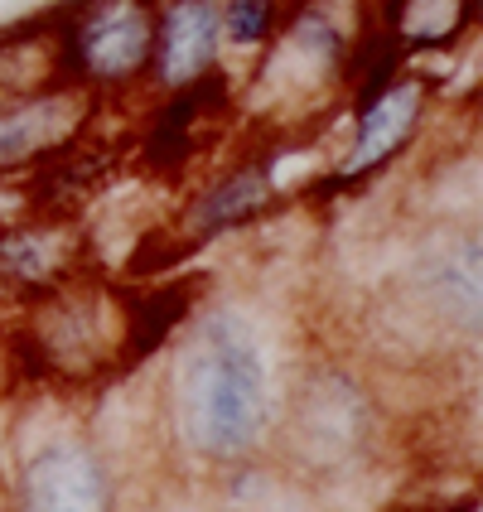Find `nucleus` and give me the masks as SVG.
Segmentation results:
<instances>
[{"instance_id":"obj_1","label":"nucleus","mask_w":483,"mask_h":512,"mask_svg":"<svg viewBox=\"0 0 483 512\" xmlns=\"http://www.w3.org/2000/svg\"><path fill=\"white\" fill-rule=\"evenodd\" d=\"M174 421L179 440L208 464H242L271 430V377L256 334L237 314L184 319V348L174 363Z\"/></svg>"},{"instance_id":"obj_2","label":"nucleus","mask_w":483,"mask_h":512,"mask_svg":"<svg viewBox=\"0 0 483 512\" xmlns=\"http://www.w3.org/2000/svg\"><path fill=\"white\" fill-rule=\"evenodd\" d=\"M20 358L39 382L87 387L131 368V290L92 266L25 305Z\"/></svg>"},{"instance_id":"obj_3","label":"nucleus","mask_w":483,"mask_h":512,"mask_svg":"<svg viewBox=\"0 0 483 512\" xmlns=\"http://www.w3.org/2000/svg\"><path fill=\"white\" fill-rule=\"evenodd\" d=\"M160 0H63L54 5L58 73L97 102L145 87Z\"/></svg>"},{"instance_id":"obj_4","label":"nucleus","mask_w":483,"mask_h":512,"mask_svg":"<svg viewBox=\"0 0 483 512\" xmlns=\"http://www.w3.org/2000/svg\"><path fill=\"white\" fill-rule=\"evenodd\" d=\"M430 97H435V78H426V73H397L368 107L353 112V141L339 155V165L314 184V194L343 199L348 189H363L368 179L392 170L401 155L416 145V136H421V126L430 116Z\"/></svg>"},{"instance_id":"obj_5","label":"nucleus","mask_w":483,"mask_h":512,"mask_svg":"<svg viewBox=\"0 0 483 512\" xmlns=\"http://www.w3.org/2000/svg\"><path fill=\"white\" fill-rule=\"evenodd\" d=\"M87 256H92V237L83 218L29 213L20 223H5L0 228V300L34 305L39 295L87 271Z\"/></svg>"},{"instance_id":"obj_6","label":"nucleus","mask_w":483,"mask_h":512,"mask_svg":"<svg viewBox=\"0 0 483 512\" xmlns=\"http://www.w3.org/2000/svg\"><path fill=\"white\" fill-rule=\"evenodd\" d=\"M97 112L102 102L78 83H54L15 102H0V179L39 170L58 150L78 145Z\"/></svg>"},{"instance_id":"obj_7","label":"nucleus","mask_w":483,"mask_h":512,"mask_svg":"<svg viewBox=\"0 0 483 512\" xmlns=\"http://www.w3.org/2000/svg\"><path fill=\"white\" fill-rule=\"evenodd\" d=\"M276 170H281L276 145H261V150H247L223 174H213L199 194H189V203L179 208V223H174L179 247L194 252L203 242H218L228 232H242V228H252V223H261L281 203Z\"/></svg>"},{"instance_id":"obj_8","label":"nucleus","mask_w":483,"mask_h":512,"mask_svg":"<svg viewBox=\"0 0 483 512\" xmlns=\"http://www.w3.org/2000/svg\"><path fill=\"white\" fill-rule=\"evenodd\" d=\"M223 20L218 0H160L155 15V54H150V78L160 97L184 92L203 83L208 73L223 68Z\"/></svg>"},{"instance_id":"obj_9","label":"nucleus","mask_w":483,"mask_h":512,"mask_svg":"<svg viewBox=\"0 0 483 512\" xmlns=\"http://www.w3.org/2000/svg\"><path fill=\"white\" fill-rule=\"evenodd\" d=\"M20 512H116L112 474L83 440H54L20 469Z\"/></svg>"},{"instance_id":"obj_10","label":"nucleus","mask_w":483,"mask_h":512,"mask_svg":"<svg viewBox=\"0 0 483 512\" xmlns=\"http://www.w3.org/2000/svg\"><path fill=\"white\" fill-rule=\"evenodd\" d=\"M228 112H232V83L223 68L208 73L203 83L184 87V92H165L160 112L150 116L141 145H136L141 170L165 174V179L184 174L194 165V155L203 150V131L213 121H223Z\"/></svg>"},{"instance_id":"obj_11","label":"nucleus","mask_w":483,"mask_h":512,"mask_svg":"<svg viewBox=\"0 0 483 512\" xmlns=\"http://www.w3.org/2000/svg\"><path fill=\"white\" fill-rule=\"evenodd\" d=\"M116 170H121V150H112V145H68L54 160H44L39 170H29V213L78 218L83 203H92L116 179Z\"/></svg>"},{"instance_id":"obj_12","label":"nucleus","mask_w":483,"mask_h":512,"mask_svg":"<svg viewBox=\"0 0 483 512\" xmlns=\"http://www.w3.org/2000/svg\"><path fill=\"white\" fill-rule=\"evenodd\" d=\"M474 20H479V0H397L377 29H387L401 58H411L435 54V49H455L474 29Z\"/></svg>"},{"instance_id":"obj_13","label":"nucleus","mask_w":483,"mask_h":512,"mask_svg":"<svg viewBox=\"0 0 483 512\" xmlns=\"http://www.w3.org/2000/svg\"><path fill=\"white\" fill-rule=\"evenodd\" d=\"M54 83H63L54 10L0 29V102H15V97H29V92L54 87Z\"/></svg>"},{"instance_id":"obj_14","label":"nucleus","mask_w":483,"mask_h":512,"mask_svg":"<svg viewBox=\"0 0 483 512\" xmlns=\"http://www.w3.org/2000/svg\"><path fill=\"white\" fill-rule=\"evenodd\" d=\"M189 314H194L189 285H155L141 295L131 290V363L165 348L174 339V329H184Z\"/></svg>"},{"instance_id":"obj_15","label":"nucleus","mask_w":483,"mask_h":512,"mask_svg":"<svg viewBox=\"0 0 483 512\" xmlns=\"http://www.w3.org/2000/svg\"><path fill=\"white\" fill-rule=\"evenodd\" d=\"M290 0H218V20H223V44L232 49H266L276 39Z\"/></svg>"}]
</instances>
